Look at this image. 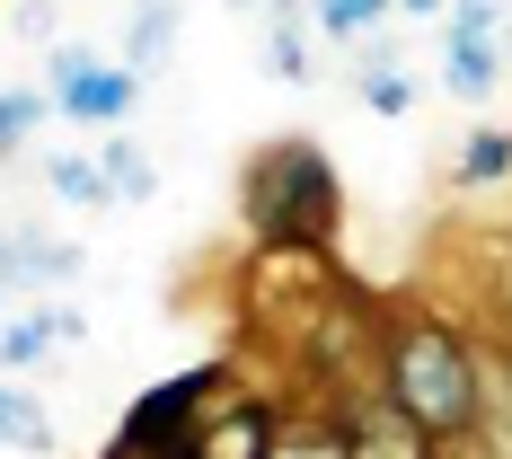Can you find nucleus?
Segmentation results:
<instances>
[{"instance_id": "nucleus-1", "label": "nucleus", "mask_w": 512, "mask_h": 459, "mask_svg": "<svg viewBox=\"0 0 512 459\" xmlns=\"http://www.w3.org/2000/svg\"><path fill=\"white\" fill-rule=\"evenodd\" d=\"M239 212H248L256 248H327L345 221V186L318 142H265L239 177Z\"/></svg>"}, {"instance_id": "nucleus-11", "label": "nucleus", "mask_w": 512, "mask_h": 459, "mask_svg": "<svg viewBox=\"0 0 512 459\" xmlns=\"http://www.w3.org/2000/svg\"><path fill=\"white\" fill-rule=\"evenodd\" d=\"M168 53H177V0H142V9H133V27H124V71H142V80H151Z\"/></svg>"}, {"instance_id": "nucleus-8", "label": "nucleus", "mask_w": 512, "mask_h": 459, "mask_svg": "<svg viewBox=\"0 0 512 459\" xmlns=\"http://www.w3.org/2000/svg\"><path fill=\"white\" fill-rule=\"evenodd\" d=\"M80 274V248H62V239H45V230H0V292L9 283H71Z\"/></svg>"}, {"instance_id": "nucleus-18", "label": "nucleus", "mask_w": 512, "mask_h": 459, "mask_svg": "<svg viewBox=\"0 0 512 459\" xmlns=\"http://www.w3.org/2000/svg\"><path fill=\"white\" fill-rule=\"evenodd\" d=\"M45 345H62V336H53V318H9V327H0V371H27Z\"/></svg>"}, {"instance_id": "nucleus-9", "label": "nucleus", "mask_w": 512, "mask_h": 459, "mask_svg": "<svg viewBox=\"0 0 512 459\" xmlns=\"http://www.w3.org/2000/svg\"><path fill=\"white\" fill-rule=\"evenodd\" d=\"M265 71L292 80V89L318 80V45H309V27H301V0H274L265 9Z\"/></svg>"}, {"instance_id": "nucleus-22", "label": "nucleus", "mask_w": 512, "mask_h": 459, "mask_svg": "<svg viewBox=\"0 0 512 459\" xmlns=\"http://www.w3.org/2000/svg\"><path fill=\"white\" fill-rule=\"evenodd\" d=\"M495 345H512V309H504V336H495Z\"/></svg>"}, {"instance_id": "nucleus-23", "label": "nucleus", "mask_w": 512, "mask_h": 459, "mask_svg": "<svg viewBox=\"0 0 512 459\" xmlns=\"http://www.w3.org/2000/svg\"><path fill=\"white\" fill-rule=\"evenodd\" d=\"M504 62H512V27H504Z\"/></svg>"}, {"instance_id": "nucleus-5", "label": "nucleus", "mask_w": 512, "mask_h": 459, "mask_svg": "<svg viewBox=\"0 0 512 459\" xmlns=\"http://www.w3.org/2000/svg\"><path fill=\"white\" fill-rule=\"evenodd\" d=\"M133 98H142V71L98 62L80 45H53V115H71V124H124Z\"/></svg>"}, {"instance_id": "nucleus-19", "label": "nucleus", "mask_w": 512, "mask_h": 459, "mask_svg": "<svg viewBox=\"0 0 512 459\" xmlns=\"http://www.w3.org/2000/svg\"><path fill=\"white\" fill-rule=\"evenodd\" d=\"M354 98L371 106V115H407V106H415V80H407V71H354Z\"/></svg>"}, {"instance_id": "nucleus-4", "label": "nucleus", "mask_w": 512, "mask_h": 459, "mask_svg": "<svg viewBox=\"0 0 512 459\" xmlns=\"http://www.w3.org/2000/svg\"><path fill=\"white\" fill-rule=\"evenodd\" d=\"M504 80V0H451L442 18V89L451 98H495Z\"/></svg>"}, {"instance_id": "nucleus-7", "label": "nucleus", "mask_w": 512, "mask_h": 459, "mask_svg": "<svg viewBox=\"0 0 512 459\" xmlns=\"http://www.w3.org/2000/svg\"><path fill=\"white\" fill-rule=\"evenodd\" d=\"M274 424H283V415L265 407V398H248V389H221V398L204 407V424H195L186 459H265V451H274Z\"/></svg>"}, {"instance_id": "nucleus-13", "label": "nucleus", "mask_w": 512, "mask_h": 459, "mask_svg": "<svg viewBox=\"0 0 512 459\" xmlns=\"http://www.w3.org/2000/svg\"><path fill=\"white\" fill-rule=\"evenodd\" d=\"M45 186H53V195H62V204H80V212L115 204V186H106L98 151H53V159H45Z\"/></svg>"}, {"instance_id": "nucleus-17", "label": "nucleus", "mask_w": 512, "mask_h": 459, "mask_svg": "<svg viewBox=\"0 0 512 459\" xmlns=\"http://www.w3.org/2000/svg\"><path fill=\"white\" fill-rule=\"evenodd\" d=\"M398 0H309V18L327 27V36H345V45H362V36H380V18H389Z\"/></svg>"}, {"instance_id": "nucleus-16", "label": "nucleus", "mask_w": 512, "mask_h": 459, "mask_svg": "<svg viewBox=\"0 0 512 459\" xmlns=\"http://www.w3.org/2000/svg\"><path fill=\"white\" fill-rule=\"evenodd\" d=\"M98 168H106V186H115V204H151V195H159L151 151H142V142H124V133H115V142L98 151Z\"/></svg>"}, {"instance_id": "nucleus-20", "label": "nucleus", "mask_w": 512, "mask_h": 459, "mask_svg": "<svg viewBox=\"0 0 512 459\" xmlns=\"http://www.w3.org/2000/svg\"><path fill=\"white\" fill-rule=\"evenodd\" d=\"M9 36L45 45V36H53V0H18V9H9Z\"/></svg>"}, {"instance_id": "nucleus-6", "label": "nucleus", "mask_w": 512, "mask_h": 459, "mask_svg": "<svg viewBox=\"0 0 512 459\" xmlns=\"http://www.w3.org/2000/svg\"><path fill=\"white\" fill-rule=\"evenodd\" d=\"M336 424H345V459H433V433L415 424L389 389H362V398H336Z\"/></svg>"}, {"instance_id": "nucleus-21", "label": "nucleus", "mask_w": 512, "mask_h": 459, "mask_svg": "<svg viewBox=\"0 0 512 459\" xmlns=\"http://www.w3.org/2000/svg\"><path fill=\"white\" fill-rule=\"evenodd\" d=\"M398 9H407V18H442V0H398Z\"/></svg>"}, {"instance_id": "nucleus-14", "label": "nucleus", "mask_w": 512, "mask_h": 459, "mask_svg": "<svg viewBox=\"0 0 512 459\" xmlns=\"http://www.w3.org/2000/svg\"><path fill=\"white\" fill-rule=\"evenodd\" d=\"M0 451H53V415H45V398H27L18 380H0Z\"/></svg>"}, {"instance_id": "nucleus-10", "label": "nucleus", "mask_w": 512, "mask_h": 459, "mask_svg": "<svg viewBox=\"0 0 512 459\" xmlns=\"http://www.w3.org/2000/svg\"><path fill=\"white\" fill-rule=\"evenodd\" d=\"M451 186H460V195L512 186V133H504V124H486V133H468V142H460V159H451Z\"/></svg>"}, {"instance_id": "nucleus-15", "label": "nucleus", "mask_w": 512, "mask_h": 459, "mask_svg": "<svg viewBox=\"0 0 512 459\" xmlns=\"http://www.w3.org/2000/svg\"><path fill=\"white\" fill-rule=\"evenodd\" d=\"M53 115V89H18V80H0V159H18L36 133H45Z\"/></svg>"}, {"instance_id": "nucleus-2", "label": "nucleus", "mask_w": 512, "mask_h": 459, "mask_svg": "<svg viewBox=\"0 0 512 459\" xmlns=\"http://www.w3.org/2000/svg\"><path fill=\"white\" fill-rule=\"evenodd\" d=\"M380 389L433 442H451V433H468V415H477V345H468L451 318H398L389 345H380Z\"/></svg>"}, {"instance_id": "nucleus-12", "label": "nucleus", "mask_w": 512, "mask_h": 459, "mask_svg": "<svg viewBox=\"0 0 512 459\" xmlns=\"http://www.w3.org/2000/svg\"><path fill=\"white\" fill-rule=\"evenodd\" d=\"M265 459H345V424H336L327 407H301V415L274 424V451Z\"/></svg>"}, {"instance_id": "nucleus-3", "label": "nucleus", "mask_w": 512, "mask_h": 459, "mask_svg": "<svg viewBox=\"0 0 512 459\" xmlns=\"http://www.w3.org/2000/svg\"><path fill=\"white\" fill-rule=\"evenodd\" d=\"M230 389V371L221 362H204V371H177L168 389H151V398H133V415H124V433H115V451L124 459H186V442H195V424H204V407Z\"/></svg>"}]
</instances>
